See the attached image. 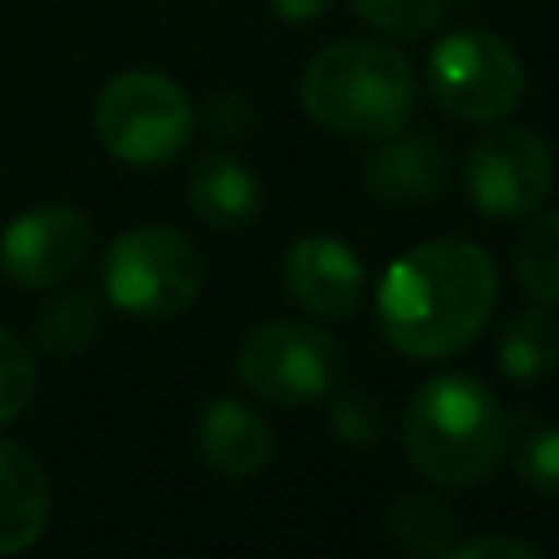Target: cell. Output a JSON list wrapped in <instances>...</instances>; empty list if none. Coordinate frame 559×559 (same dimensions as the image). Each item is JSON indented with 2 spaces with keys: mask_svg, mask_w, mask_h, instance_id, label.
Returning <instances> with one entry per match:
<instances>
[{
  "mask_svg": "<svg viewBox=\"0 0 559 559\" xmlns=\"http://www.w3.org/2000/svg\"><path fill=\"white\" fill-rule=\"evenodd\" d=\"M493 301V258L463 236H445L415 245L384 271L376 288V319L397 354L450 358L480 336Z\"/></svg>",
  "mask_w": 559,
  "mask_h": 559,
  "instance_id": "1",
  "label": "cell"
},
{
  "mask_svg": "<svg viewBox=\"0 0 559 559\" xmlns=\"http://www.w3.org/2000/svg\"><path fill=\"white\" fill-rule=\"evenodd\" d=\"M507 411L493 389L459 371L424 380L402 415V445L411 467L445 489L493 476L507 454Z\"/></svg>",
  "mask_w": 559,
  "mask_h": 559,
  "instance_id": "2",
  "label": "cell"
},
{
  "mask_svg": "<svg viewBox=\"0 0 559 559\" xmlns=\"http://www.w3.org/2000/svg\"><path fill=\"white\" fill-rule=\"evenodd\" d=\"M297 96L319 127L354 140H384L415 114V70L389 44L341 39L306 61Z\"/></svg>",
  "mask_w": 559,
  "mask_h": 559,
  "instance_id": "3",
  "label": "cell"
},
{
  "mask_svg": "<svg viewBox=\"0 0 559 559\" xmlns=\"http://www.w3.org/2000/svg\"><path fill=\"white\" fill-rule=\"evenodd\" d=\"M205 262L175 227H131L100 258V288L131 319H170L201 293Z\"/></svg>",
  "mask_w": 559,
  "mask_h": 559,
  "instance_id": "4",
  "label": "cell"
},
{
  "mask_svg": "<svg viewBox=\"0 0 559 559\" xmlns=\"http://www.w3.org/2000/svg\"><path fill=\"white\" fill-rule=\"evenodd\" d=\"M197 114L183 87L157 70H122L96 96V135L127 166H162L192 140Z\"/></svg>",
  "mask_w": 559,
  "mask_h": 559,
  "instance_id": "5",
  "label": "cell"
},
{
  "mask_svg": "<svg viewBox=\"0 0 559 559\" xmlns=\"http://www.w3.org/2000/svg\"><path fill=\"white\" fill-rule=\"evenodd\" d=\"M428 92L459 122H498L524 96V66L493 31H450L428 52Z\"/></svg>",
  "mask_w": 559,
  "mask_h": 559,
  "instance_id": "6",
  "label": "cell"
},
{
  "mask_svg": "<svg viewBox=\"0 0 559 559\" xmlns=\"http://www.w3.org/2000/svg\"><path fill=\"white\" fill-rule=\"evenodd\" d=\"M236 371L253 397L271 406H301L332 393L341 376V345L314 323L266 319L240 341Z\"/></svg>",
  "mask_w": 559,
  "mask_h": 559,
  "instance_id": "7",
  "label": "cell"
},
{
  "mask_svg": "<svg viewBox=\"0 0 559 559\" xmlns=\"http://www.w3.org/2000/svg\"><path fill=\"white\" fill-rule=\"evenodd\" d=\"M463 188L480 214L524 218L542 210V201L555 188L550 144L528 127H493L467 148Z\"/></svg>",
  "mask_w": 559,
  "mask_h": 559,
  "instance_id": "8",
  "label": "cell"
},
{
  "mask_svg": "<svg viewBox=\"0 0 559 559\" xmlns=\"http://www.w3.org/2000/svg\"><path fill=\"white\" fill-rule=\"evenodd\" d=\"M92 249V223L74 205H35L0 236V271L17 288H52L70 280Z\"/></svg>",
  "mask_w": 559,
  "mask_h": 559,
  "instance_id": "9",
  "label": "cell"
},
{
  "mask_svg": "<svg viewBox=\"0 0 559 559\" xmlns=\"http://www.w3.org/2000/svg\"><path fill=\"white\" fill-rule=\"evenodd\" d=\"M280 275L284 293L314 319H349L367 293L358 253L336 236H297L284 253Z\"/></svg>",
  "mask_w": 559,
  "mask_h": 559,
  "instance_id": "10",
  "label": "cell"
},
{
  "mask_svg": "<svg viewBox=\"0 0 559 559\" xmlns=\"http://www.w3.org/2000/svg\"><path fill=\"white\" fill-rule=\"evenodd\" d=\"M450 179V153L441 140L419 131H393L384 135L371 157L362 162V188L389 205H419L441 197Z\"/></svg>",
  "mask_w": 559,
  "mask_h": 559,
  "instance_id": "11",
  "label": "cell"
},
{
  "mask_svg": "<svg viewBox=\"0 0 559 559\" xmlns=\"http://www.w3.org/2000/svg\"><path fill=\"white\" fill-rule=\"evenodd\" d=\"M192 445L210 472L236 480V476L262 472L275 441L258 411H249L236 397H214L201 406V415L192 424Z\"/></svg>",
  "mask_w": 559,
  "mask_h": 559,
  "instance_id": "12",
  "label": "cell"
},
{
  "mask_svg": "<svg viewBox=\"0 0 559 559\" xmlns=\"http://www.w3.org/2000/svg\"><path fill=\"white\" fill-rule=\"evenodd\" d=\"M183 197L192 205V214L214 227V231H236V227H249L258 214H262V183L258 175L231 157V153H201L188 170V183H183Z\"/></svg>",
  "mask_w": 559,
  "mask_h": 559,
  "instance_id": "13",
  "label": "cell"
},
{
  "mask_svg": "<svg viewBox=\"0 0 559 559\" xmlns=\"http://www.w3.org/2000/svg\"><path fill=\"white\" fill-rule=\"evenodd\" d=\"M48 476L35 454L0 437V555H17L39 542L48 524Z\"/></svg>",
  "mask_w": 559,
  "mask_h": 559,
  "instance_id": "14",
  "label": "cell"
},
{
  "mask_svg": "<svg viewBox=\"0 0 559 559\" xmlns=\"http://www.w3.org/2000/svg\"><path fill=\"white\" fill-rule=\"evenodd\" d=\"M493 362L515 384H533V380L550 376L559 367V319L546 306L515 310L498 332Z\"/></svg>",
  "mask_w": 559,
  "mask_h": 559,
  "instance_id": "15",
  "label": "cell"
},
{
  "mask_svg": "<svg viewBox=\"0 0 559 559\" xmlns=\"http://www.w3.org/2000/svg\"><path fill=\"white\" fill-rule=\"evenodd\" d=\"M389 524H393L397 546H402L406 555H415V559H437V555H445L450 542H454V515H450V507H445L437 493H428V489L402 493V498L393 502Z\"/></svg>",
  "mask_w": 559,
  "mask_h": 559,
  "instance_id": "16",
  "label": "cell"
},
{
  "mask_svg": "<svg viewBox=\"0 0 559 559\" xmlns=\"http://www.w3.org/2000/svg\"><path fill=\"white\" fill-rule=\"evenodd\" d=\"M515 280L542 306H559V210H542L515 240Z\"/></svg>",
  "mask_w": 559,
  "mask_h": 559,
  "instance_id": "17",
  "label": "cell"
},
{
  "mask_svg": "<svg viewBox=\"0 0 559 559\" xmlns=\"http://www.w3.org/2000/svg\"><path fill=\"white\" fill-rule=\"evenodd\" d=\"M96 332H100V301L92 293H61L35 319L39 349H48L57 358L83 354L96 341Z\"/></svg>",
  "mask_w": 559,
  "mask_h": 559,
  "instance_id": "18",
  "label": "cell"
},
{
  "mask_svg": "<svg viewBox=\"0 0 559 559\" xmlns=\"http://www.w3.org/2000/svg\"><path fill=\"white\" fill-rule=\"evenodd\" d=\"M367 26L384 31V35H397V39H419L428 35L441 17H445V4L450 0H345Z\"/></svg>",
  "mask_w": 559,
  "mask_h": 559,
  "instance_id": "19",
  "label": "cell"
},
{
  "mask_svg": "<svg viewBox=\"0 0 559 559\" xmlns=\"http://www.w3.org/2000/svg\"><path fill=\"white\" fill-rule=\"evenodd\" d=\"M31 393H35V358L9 328H0V424L17 419Z\"/></svg>",
  "mask_w": 559,
  "mask_h": 559,
  "instance_id": "20",
  "label": "cell"
},
{
  "mask_svg": "<svg viewBox=\"0 0 559 559\" xmlns=\"http://www.w3.org/2000/svg\"><path fill=\"white\" fill-rule=\"evenodd\" d=\"M515 472L528 489L559 498V428H533L515 445Z\"/></svg>",
  "mask_w": 559,
  "mask_h": 559,
  "instance_id": "21",
  "label": "cell"
},
{
  "mask_svg": "<svg viewBox=\"0 0 559 559\" xmlns=\"http://www.w3.org/2000/svg\"><path fill=\"white\" fill-rule=\"evenodd\" d=\"M332 428H336V437L362 445V441H376V437H380L384 415H380V406H376L371 397L349 393V397H341V402L332 406Z\"/></svg>",
  "mask_w": 559,
  "mask_h": 559,
  "instance_id": "22",
  "label": "cell"
},
{
  "mask_svg": "<svg viewBox=\"0 0 559 559\" xmlns=\"http://www.w3.org/2000/svg\"><path fill=\"white\" fill-rule=\"evenodd\" d=\"M437 559H542V555L528 550V546L515 542V537L489 533V537H472V542H463V546H450V550L437 555Z\"/></svg>",
  "mask_w": 559,
  "mask_h": 559,
  "instance_id": "23",
  "label": "cell"
},
{
  "mask_svg": "<svg viewBox=\"0 0 559 559\" xmlns=\"http://www.w3.org/2000/svg\"><path fill=\"white\" fill-rule=\"evenodd\" d=\"M328 4H332V0H266V9H271L280 22H288V26H301V22L323 17Z\"/></svg>",
  "mask_w": 559,
  "mask_h": 559,
  "instance_id": "24",
  "label": "cell"
}]
</instances>
